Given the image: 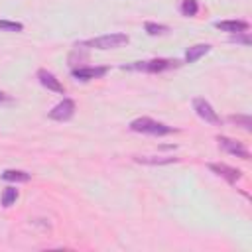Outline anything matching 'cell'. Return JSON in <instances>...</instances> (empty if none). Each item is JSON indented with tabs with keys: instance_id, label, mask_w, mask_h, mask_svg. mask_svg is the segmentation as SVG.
Wrapping results in <instances>:
<instances>
[{
	"instance_id": "obj_16",
	"label": "cell",
	"mask_w": 252,
	"mask_h": 252,
	"mask_svg": "<svg viewBox=\"0 0 252 252\" xmlns=\"http://www.w3.org/2000/svg\"><path fill=\"white\" fill-rule=\"evenodd\" d=\"M16 199H18V191H16V187H6L4 193H2V207H10V205H14Z\"/></svg>"
},
{
	"instance_id": "obj_12",
	"label": "cell",
	"mask_w": 252,
	"mask_h": 252,
	"mask_svg": "<svg viewBox=\"0 0 252 252\" xmlns=\"http://www.w3.org/2000/svg\"><path fill=\"white\" fill-rule=\"evenodd\" d=\"M134 159L138 163H146V165H165V163L177 161V158H158V156H136Z\"/></svg>"
},
{
	"instance_id": "obj_20",
	"label": "cell",
	"mask_w": 252,
	"mask_h": 252,
	"mask_svg": "<svg viewBox=\"0 0 252 252\" xmlns=\"http://www.w3.org/2000/svg\"><path fill=\"white\" fill-rule=\"evenodd\" d=\"M0 102H12V96H8L6 93L0 91Z\"/></svg>"
},
{
	"instance_id": "obj_9",
	"label": "cell",
	"mask_w": 252,
	"mask_h": 252,
	"mask_svg": "<svg viewBox=\"0 0 252 252\" xmlns=\"http://www.w3.org/2000/svg\"><path fill=\"white\" fill-rule=\"evenodd\" d=\"M108 73V67H79V69H73V77L79 79V81H91V79H98L102 75Z\"/></svg>"
},
{
	"instance_id": "obj_2",
	"label": "cell",
	"mask_w": 252,
	"mask_h": 252,
	"mask_svg": "<svg viewBox=\"0 0 252 252\" xmlns=\"http://www.w3.org/2000/svg\"><path fill=\"white\" fill-rule=\"evenodd\" d=\"M130 41V37L126 33H106V35H100V37H93V39H87L83 41L81 45L85 47H94V49H116V47H122Z\"/></svg>"
},
{
	"instance_id": "obj_19",
	"label": "cell",
	"mask_w": 252,
	"mask_h": 252,
	"mask_svg": "<svg viewBox=\"0 0 252 252\" xmlns=\"http://www.w3.org/2000/svg\"><path fill=\"white\" fill-rule=\"evenodd\" d=\"M230 41H236V43H242V45H250V35L248 32H240V33H232L230 35Z\"/></svg>"
},
{
	"instance_id": "obj_14",
	"label": "cell",
	"mask_w": 252,
	"mask_h": 252,
	"mask_svg": "<svg viewBox=\"0 0 252 252\" xmlns=\"http://www.w3.org/2000/svg\"><path fill=\"white\" fill-rule=\"evenodd\" d=\"M197 12H199L197 0H183V2H181V14H183V16L193 18V16H197Z\"/></svg>"
},
{
	"instance_id": "obj_15",
	"label": "cell",
	"mask_w": 252,
	"mask_h": 252,
	"mask_svg": "<svg viewBox=\"0 0 252 252\" xmlns=\"http://www.w3.org/2000/svg\"><path fill=\"white\" fill-rule=\"evenodd\" d=\"M144 28H146V32H148L150 35H163V33L169 32L167 26H163V24H154V22H146Z\"/></svg>"
},
{
	"instance_id": "obj_10",
	"label": "cell",
	"mask_w": 252,
	"mask_h": 252,
	"mask_svg": "<svg viewBox=\"0 0 252 252\" xmlns=\"http://www.w3.org/2000/svg\"><path fill=\"white\" fill-rule=\"evenodd\" d=\"M215 26L228 33H240V32L248 30V22H244V20H224V22H217Z\"/></svg>"
},
{
	"instance_id": "obj_18",
	"label": "cell",
	"mask_w": 252,
	"mask_h": 252,
	"mask_svg": "<svg viewBox=\"0 0 252 252\" xmlns=\"http://www.w3.org/2000/svg\"><path fill=\"white\" fill-rule=\"evenodd\" d=\"M0 30L4 32H22L24 26L20 22H10V20H0Z\"/></svg>"
},
{
	"instance_id": "obj_11",
	"label": "cell",
	"mask_w": 252,
	"mask_h": 252,
	"mask_svg": "<svg viewBox=\"0 0 252 252\" xmlns=\"http://www.w3.org/2000/svg\"><path fill=\"white\" fill-rule=\"evenodd\" d=\"M209 49H211V45H207V43L191 45V47L185 51V61H187V63H195V61L201 59L205 53H209Z\"/></svg>"
},
{
	"instance_id": "obj_13",
	"label": "cell",
	"mask_w": 252,
	"mask_h": 252,
	"mask_svg": "<svg viewBox=\"0 0 252 252\" xmlns=\"http://www.w3.org/2000/svg\"><path fill=\"white\" fill-rule=\"evenodd\" d=\"M30 173H26V171H22V169H6L4 173H2V179L4 181H16V183H26V181H30Z\"/></svg>"
},
{
	"instance_id": "obj_3",
	"label": "cell",
	"mask_w": 252,
	"mask_h": 252,
	"mask_svg": "<svg viewBox=\"0 0 252 252\" xmlns=\"http://www.w3.org/2000/svg\"><path fill=\"white\" fill-rule=\"evenodd\" d=\"M179 67L177 59H152V61H136L134 65L122 67V69H136V71H148V73H161L167 69Z\"/></svg>"
},
{
	"instance_id": "obj_1",
	"label": "cell",
	"mask_w": 252,
	"mask_h": 252,
	"mask_svg": "<svg viewBox=\"0 0 252 252\" xmlns=\"http://www.w3.org/2000/svg\"><path fill=\"white\" fill-rule=\"evenodd\" d=\"M130 130L132 132H140V134H150V136H165V134L175 132L171 126H167L163 122H158V120H152L148 116L132 120L130 122Z\"/></svg>"
},
{
	"instance_id": "obj_8",
	"label": "cell",
	"mask_w": 252,
	"mask_h": 252,
	"mask_svg": "<svg viewBox=\"0 0 252 252\" xmlns=\"http://www.w3.org/2000/svg\"><path fill=\"white\" fill-rule=\"evenodd\" d=\"M37 79H39V83L45 87V89H49V91H53V93H65V87L61 85V81L53 75V73H49L47 69H39L37 71Z\"/></svg>"
},
{
	"instance_id": "obj_6",
	"label": "cell",
	"mask_w": 252,
	"mask_h": 252,
	"mask_svg": "<svg viewBox=\"0 0 252 252\" xmlns=\"http://www.w3.org/2000/svg\"><path fill=\"white\" fill-rule=\"evenodd\" d=\"M73 114H75V102H73L71 98H63L59 104H55V106L49 110V118H51V120H59V122L69 120Z\"/></svg>"
},
{
	"instance_id": "obj_4",
	"label": "cell",
	"mask_w": 252,
	"mask_h": 252,
	"mask_svg": "<svg viewBox=\"0 0 252 252\" xmlns=\"http://www.w3.org/2000/svg\"><path fill=\"white\" fill-rule=\"evenodd\" d=\"M193 110H195V112H197V116H199V118H203L205 122H209V124H220L219 114L213 110L211 102H209V100H205L203 96H195V98H193Z\"/></svg>"
},
{
	"instance_id": "obj_17",
	"label": "cell",
	"mask_w": 252,
	"mask_h": 252,
	"mask_svg": "<svg viewBox=\"0 0 252 252\" xmlns=\"http://www.w3.org/2000/svg\"><path fill=\"white\" fill-rule=\"evenodd\" d=\"M228 120H230V122H234V124H240L244 130H250V128H252V120H250V116L232 114V116H228Z\"/></svg>"
},
{
	"instance_id": "obj_7",
	"label": "cell",
	"mask_w": 252,
	"mask_h": 252,
	"mask_svg": "<svg viewBox=\"0 0 252 252\" xmlns=\"http://www.w3.org/2000/svg\"><path fill=\"white\" fill-rule=\"evenodd\" d=\"M209 169L220 177H224L228 183H236L240 177H242V171L236 169V167H230L226 163H209Z\"/></svg>"
},
{
	"instance_id": "obj_5",
	"label": "cell",
	"mask_w": 252,
	"mask_h": 252,
	"mask_svg": "<svg viewBox=\"0 0 252 252\" xmlns=\"http://www.w3.org/2000/svg\"><path fill=\"white\" fill-rule=\"evenodd\" d=\"M217 142H219V146H220L226 154L236 156V158H242V159H250V152H248L240 142H236V140H232V138H226V136H219Z\"/></svg>"
}]
</instances>
